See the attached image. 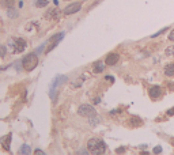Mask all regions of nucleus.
I'll return each mask as SVG.
<instances>
[{
  "instance_id": "obj_4",
  "label": "nucleus",
  "mask_w": 174,
  "mask_h": 155,
  "mask_svg": "<svg viewBox=\"0 0 174 155\" xmlns=\"http://www.w3.org/2000/svg\"><path fill=\"white\" fill-rule=\"evenodd\" d=\"M11 45H12L14 53H21L26 48V41L23 38H12L11 40Z\"/></svg>"
},
{
  "instance_id": "obj_7",
  "label": "nucleus",
  "mask_w": 174,
  "mask_h": 155,
  "mask_svg": "<svg viewBox=\"0 0 174 155\" xmlns=\"http://www.w3.org/2000/svg\"><path fill=\"white\" fill-rule=\"evenodd\" d=\"M63 37H64V33L56 34V36H54V37H52V38H50V41H52V44H50V46H48V49H46V53H49V52L52 51V49H53V48L56 46V45H57L59 42H60Z\"/></svg>"
},
{
  "instance_id": "obj_21",
  "label": "nucleus",
  "mask_w": 174,
  "mask_h": 155,
  "mask_svg": "<svg viewBox=\"0 0 174 155\" xmlns=\"http://www.w3.org/2000/svg\"><path fill=\"white\" fill-rule=\"evenodd\" d=\"M154 153H155V154H161V153H162V147H161V146H157V147L154 148Z\"/></svg>"
},
{
  "instance_id": "obj_14",
  "label": "nucleus",
  "mask_w": 174,
  "mask_h": 155,
  "mask_svg": "<svg viewBox=\"0 0 174 155\" xmlns=\"http://www.w3.org/2000/svg\"><path fill=\"white\" fill-rule=\"evenodd\" d=\"M35 7H46L49 4V0H34Z\"/></svg>"
},
{
  "instance_id": "obj_10",
  "label": "nucleus",
  "mask_w": 174,
  "mask_h": 155,
  "mask_svg": "<svg viewBox=\"0 0 174 155\" xmlns=\"http://www.w3.org/2000/svg\"><path fill=\"white\" fill-rule=\"evenodd\" d=\"M10 144H11V133L8 135H6V136H3L2 138V146H3V148L7 150V151H10Z\"/></svg>"
},
{
  "instance_id": "obj_8",
  "label": "nucleus",
  "mask_w": 174,
  "mask_h": 155,
  "mask_svg": "<svg viewBox=\"0 0 174 155\" xmlns=\"http://www.w3.org/2000/svg\"><path fill=\"white\" fill-rule=\"evenodd\" d=\"M118 60H120V56L117 53H109L105 59V64H108V65H116L118 63Z\"/></svg>"
},
{
  "instance_id": "obj_25",
  "label": "nucleus",
  "mask_w": 174,
  "mask_h": 155,
  "mask_svg": "<svg viewBox=\"0 0 174 155\" xmlns=\"http://www.w3.org/2000/svg\"><path fill=\"white\" fill-rule=\"evenodd\" d=\"M35 154H44V151H41V150H35Z\"/></svg>"
},
{
  "instance_id": "obj_26",
  "label": "nucleus",
  "mask_w": 174,
  "mask_h": 155,
  "mask_svg": "<svg viewBox=\"0 0 174 155\" xmlns=\"http://www.w3.org/2000/svg\"><path fill=\"white\" fill-rule=\"evenodd\" d=\"M167 114H174V109H172L170 112H167Z\"/></svg>"
},
{
  "instance_id": "obj_24",
  "label": "nucleus",
  "mask_w": 174,
  "mask_h": 155,
  "mask_svg": "<svg viewBox=\"0 0 174 155\" xmlns=\"http://www.w3.org/2000/svg\"><path fill=\"white\" fill-rule=\"evenodd\" d=\"M105 79H106V80H110V82H114V79H113L112 76H106Z\"/></svg>"
},
{
  "instance_id": "obj_9",
  "label": "nucleus",
  "mask_w": 174,
  "mask_h": 155,
  "mask_svg": "<svg viewBox=\"0 0 174 155\" xmlns=\"http://www.w3.org/2000/svg\"><path fill=\"white\" fill-rule=\"evenodd\" d=\"M60 14H61L60 10L56 8V7H53V8H50V10L45 14V18H46V19H56V18L60 17Z\"/></svg>"
},
{
  "instance_id": "obj_12",
  "label": "nucleus",
  "mask_w": 174,
  "mask_h": 155,
  "mask_svg": "<svg viewBox=\"0 0 174 155\" xmlns=\"http://www.w3.org/2000/svg\"><path fill=\"white\" fill-rule=\"evenodd\" d=\"M165 75L169 78L174 76V64H167V65L165 67Z\"/></svg>"
},
{
  "instance_id": "obj_1",
  "label": "nucleus",
  "mask_w": 174,
  "mask_h": 155,
  "mask_svg": "<svg viewBox=\"0 0 174 155\" xmlns=\"http://www.w3.org/2000/svg\"><path fill=\"white\" fill-rule=\"evenodd\" d=\"M87 148L91 154H95V155H101V154H105L106 153V143L102 140V139H98V138H92L87 142Z\"/></svg>"
},
{
  "instance_id": "obj_11",
  "label": "nucleus",
  "mask_w": 174,
  "mask_h": 155,
  "mask_svg": "<svg viewBox=\"0 0 174 155\" xmlns=\"http://www.w3.org/2000/svg\"><path fill=\"white\" fill-rule=\"evenodd\" d=\"M92 70H94L95 74L103 72V70H105V63L103 61H95L94 65H92Z\"/></svg>"
},
{
  "instance_id": "obj_3",
  "label": "nucleus",
  "mask_w": 174,
  "mask_h": 155,
  "mask_svg": "<svg viewBox=\"0 0 174 155\" xmlns=\"http://www.w3.org/2000/svg\"><path fill=\"white\" fill-rule=\"evenodd\" d=\"M78 114L79 116H83V117H94V116H98L95 109L91 106V105H80L79 109H78Z\"/></svg>"
},
{
  "instance_id": "obj_6",
  "label": "nucleus",
  "mask_w": 174,
  "mask_h": 155,
  "mask_svg": "<svg viewBox=\"0 0 174 155\" xmlns=\"http://www.w3.org/2000/svg\"><path fill=\"white\" fill-rule=\"evenodd\" d=\"M148 94H150V98L151 99H158V98H161L162 95V90L161 87H158V86H153L150 90H148Z\"/></svg>"
},
{
  "instance_id": "obj_19",
  "label": "nucleus",
  "mask_w": 174,
  "mask_h": 155,
  "mask_svg": "<svg viewBox=\"0 0 174 155\" xmlns=\"http://www.w3.org/2000/svg\"><path fill=\"white\" fill-rule=\"evenodd\" d=\"M166 55L167 56H174V45H172V46H169L167 49H166Z\"/></svg>"
},
{
  "instance_id": "obj_17",
  "label": "nucleus",
  "mask_w": 174,
  "mask_h": 155,
  "mask_svg": "<svg viewBox=\"0 0 174 155\" xmlns=\"http://www.w3.org/2000/svg\"><path fill=\"white\" fill-rule=\"evenodd\" d=\"M131 124L132 125H142L143 121L139 119V117H132V120H131Z\"/></svg>"
},
{
  "instance_id": "obj_23",
  "label": "nucleus",
  "mask_w": 174,
  "mask_h": 155,
  "mask_svg": "<svg viewBox=\"0 0 174 155\" xmlns=\"http://www.w3.org/2000/svg\"><path fill=\"white\" fill-rule=\"evenodd\" d=\"M124 151H125V148H124V147H120V148L117 150V153H124Z\"/></svg>"
},
{
  "instance_id": "obj_13",
  "label": "nucleus",
  "mask_w": 174,
  "mask_h": 155,
  "mask_svg": "<svg viewBox=\"0 0 174 155\" xmlns=\"http://www.w3.org/2000/svg\"><path fill=\"white\" fill-rule=\"evenodd\" d=\"M14 3H15V0H0V6L3 7V8H12L14 7Z\"/></svg>"
},
{
  "instance_id": "obj_5",
  "label": "nucleus",
  "mask_w": 174,
  "mask_h": 155,
  "mask_svg": "<svg viewBox=\"0 0 174 155\" xmlns=\"http://www.w3.org/2000/svg\"><path fill=\"white\" fill-rule=\"evenodd\" d=\"M80 8H82V3H71L69 6L65 7L64 14H65V15L75 14V12H78V11H80Z\"/></svg>"
},
{
  "instance_id": "obj_22",
  "label": "nucleus",
  "mask_w": 174,
  "mask_h": 155,
  "mask_svg": "<svg viewBox=\"0 0 174 155\" xmlns=\"http://www.w3.org/2000/svg\"><path fill=\"white\" fill-rule=\"evenodd\" d=\"M169 40L170 41H174V29L170 31V34H169Z\"/></svg>"
},
{
  "instance_id": "obj_2",
  "label": "nucleus",
  "mask_w": 174,
  "mask_h": 155,
  "mask_svg": "<svg viewBox=\"0 0 174 155\" xmlns=\"http://www.w3.org/2000/svg\"><path fill=\"white\" fill-rule=\"evenodd\" d=\"M38 56L37 53H29L27 56H25L23 60H22V65L27 72H30V71L35 70V67L38 65Z\"/></svg>"
},
{
  "instance_id": "obj_18",
  "label": "nucleus",
  "mask_w": 174,
  "mask_h": 155,
  "mask_svg": "<svg viewBox=\"0 0 174 155\" xmlns=\"http://www.w3.org/2000/svg\"><path fill=\"white\" fill-rule=\"evenodd\" d=\"M7 55V48L4 45H0V59H4Z\"/></svg>"
},
{
  "instance_id": "obj_16",
  "label": "nucleus",
  "mask_w": 174,
  "mask_h": 155,
  "mask_svg": "<svg viewBox=\"0 0 174 155\" xmlns=\"http://www.w3.org/2000/svg\"><path fill=\"white\" fill-rule=\"evenodd\" d=\"M7 15H8V18H16L18 17V11L14 10V8H8L7 10Z\"/></svg>"
},
{
  "instance_id": "obj_20",
  "label": "nucleus",
  "mask_w": 174,
  "mask_h": 155,
  "mask_svg": "<svg viewBox=\"0 0 174 155\" xmlns=\"http://www.w3.org/2000/svg\"><path fill=\"white\" fill-rule=\"evenodd\" d=\"M169 27H163V29H162V30H159V31L158 33H155V34H153V36H151V37H153V38H155V37H158V36H161V34H163L165 31H166V30H167Z\"/></svg>"
},
{
  "instance_id": "obj_15",
  "label": "nucleus",
  "mask_w": 174,
  "mask_h": 155,
  "mask_svg": "<svg viewBox=\"0 0 174 155\" xmlns=\"http://www.w3.org/2000/svg\"><path fill=\"white\" fill-rule=\"evenodd\" d=\"M19 153H21V154H30V153H31L30 146H29V144H22Z\"/></svg>"
},
{
  "instance_id": "obj_27",
  "label": "nucleus",
  "mask_w": 174,
  "mask_h": 155,
  "mask_svg": "<svg viewBox=\"0 0 174 155\" xmlns=\"http://www.w3.org/2000/svg\"><path fill=\"white\" fill-rule=\"evenodd\" d=\"M65 2H67V0H65Z\"/></svg>"
}]
</instances>
